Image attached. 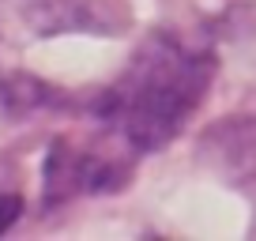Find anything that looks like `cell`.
I'll return each mask as SVG.
<instances>
[{
    "label": "cell",
    "mask_w": 256,
    "mask_h": 241,
    "mask_svg": "<svg viewBox=\"0 0 256 241\" xmlns=\"http://www.w3.org/2000/svg\"><path fill=\"white\" fill-rule=\"evenodd\" d=\"M211 76V53L181 46L174 34H154L140 46L124 76L94 102V113L120 132L128 147L144 154L162 151L200 110Z\"/></svg>",
    "instance_id": "cell-1"
},
{
    "label": "cell",
    "mask_w": 256,
    "mask_h": 241,
    "mask_svg": "<svg viewBox=\"0 0 256 241\" xmlns=\"http://www.w3.org/2000/svg\"><path fill=\"white\" fill-rule=\"evenodd\" d=\"M120 185H124V170L113 166V162L76 154L64 144H53V151L46 154V181H42V188H46L49 208L72 200L80 192H113Z\"/></svg>",
    "instance_id": "cell-2"
},
{
    "label": "cell",
    "mask_w": 256,
    "mask_h": 241,
    "mask_svg": "<svg viewBox=\"0 0 256 241\" xmlns=\"http://www.w3.org/2000/svg\"><path fill=\"white\" fill-rule=\"evenodd\" d=\"M4 106H8L12 113H30V110H56V106H64L60 90L49 87V83L42 80H30V76H12V80H4Z\"/></svg>",
    "instance_id": "cell-3"
},
{
    "label": "cell",
    "mask_w": 256,
    "mask_h": 241,
    "mask_svg": "<svg viewBox=\"0 0 256 241\" xmlns=\"http://www.w3.org/2000/svg\"><path fill=\"white\" fill-rule=\"evenodd\" d=\"M19 215H23V200L12 196V192H4L0 196V234H8L12 226L19 222Z\"/></svg>",
    "instance_id": "cell-4"
}]
</instances>
